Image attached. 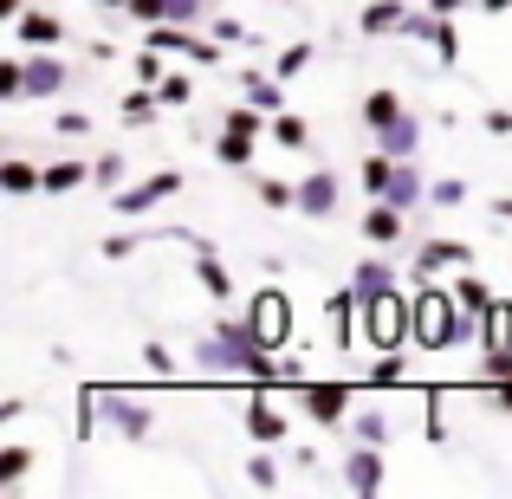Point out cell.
<instances>
[{
	"mask_svg": "<svg viewBox=\"0 0 512 499\" xmlns=\"http://www.w3.org/2000/svg\"><path fill=\"white\" fill-rule=\"evenodd\" d=\"M20 13H26V0H0V20H7V26L20 20Z\"/></svg>",
	"mask_w": 512,
	"mask_h": 499,
	"instance_id": "681fc988",
	"label": "cell"
},
{
	"mask_svg": "<svg viewBox=\"0 0 512 499\" xmlns=\"http://www.w3.org/2000/svg\"><path fill=\"white\" fill-rule=\"evenodd\" d=\"M402 221H409V214H402L396 201H376V208H363V240H370V247H396Z\"/></svg>",
	"mask_w": 512,
	"mask_h": 499,
	"instance_id": "9a60e30c",
	"label": "cell"
},
{
	"mask_svg": "<svg viewBox=\"0 0 512 499\" xmlns=\"http://www.w3.org/2000/svg\"><path fill=\"white\" fill-rule=\"evenodd\" d=\"M389 182H396V156H389V150L363 156V195H376V201H383V195H389Z\"/></svg>",
	"mask_w": 512,
	"mask_h": 499,
	"instance_id": "cb8c5ba5",
	"label": "cell"
},
{
	"mask_svg": "<svg viewBox=\"0 0 512 499\" xmlns=\"http://www.w3.org/2000/svg\"><path fill=\"white\" fill-rule=\"evenodd\" d=\"M253 188H260L266 208H299V182H279V175H253Z\"/></svg>",
	"mask_w": 512,
	"mask_h": 499,
	"instance_id": "f546056e",
	"label": "cell"
},
{
	"mask_svg": "<svg viewBox=\"0 0 512 499\" xmlns=\"http://www.w3.org/2000/svg\"><path fill=\"white\" fill-rule=\"evenodd\" d=\"M240 91H247V98L260 104L266 117L286 111V78H279V72H260V65H247V72H240Z\"/></svg>",
	"mask_w": 512,
	"mask_h": 499,
	"instance_id": "4fadbf2b",
	"label": "cell"
},
{
	"mask_svg": "<svg viewBox=\"0 0 512 499\" xmlns=\"http://www.w3.org/2000/svg\"><path fill=\"white\" fill-rule=\"evenodd\" d=\"M143 370H150V376H175V357L163 344H143Z\"/></svg>",
	"mask_w": 512,
	"mask_h": 499,
	"instance_id": "ab89813d",
	"label": "cell"
},
{
	"mask_svg": "<svg viewBox=\"0 0 512 499\" xmlns=\"http://www.w3.org/2000/svg\"><path fill=\"white\" fill-rule=\"evenodd\" d=\"M480 13H512V0H474Z\"/></svg>",
	"mask_w": 512,
	"mask_h": 499,
	"instance_id": "f907efd6",
	"label": "cell"
},
{
	"mask_svg": "<svg viewBox=\"0 0 512 499\" xmlns=\"http://www.w3.org/2000/svg\"><path fill=\"white\" fill-rule=\"evenodd\" d=\"M247 435H253V448H273V441L292 435V415H279L266 396H253L247 402Z\"/></svg>",
	"mask_w": 512,
	"mask_h": 499,
	"instance_id": "8fae6325",
	"label": "cell"
},
{
	"mask_svg": "<svg viewBox=\"0 0 512 499\" xmlns=\"http://www.w3.org/2000/svg\"><path fill=\"white\" fill-rule=\"evenodd\" d=\"M201 13H208V0H169V20L175 26H195Z\"/></svg>",
	"mask_w": 512,
	"mask_h": 499,
	"instance_id": "60d3db41",
	"label": "cell"
},
{
	"mask_svg": "<svg viewBox=\"0 0 512 499\" xmlns=\"http://www.w3.org/2000/svg\"><path fill=\"white\" fill-rule=\"evenodd\" d=\"M52 130H59V137H85L91 117H85V111H59V117H52Z\"/></svg>",
	"mask_w": 512,
	"mask_h": 499,
	"instance_id": "b9f144b4",
	"label": "cell"
},
{
	"mask_svg": "<svg viewBox=\"0 0 512 499\" xmlns=\"http://www.w3.org/2000/svg\"><path fill=\"white\" fill-rule=\"evenodd\" d=\"M163 78H169V72H163V52L143 46V52H137V85H163Z\"/></svg>",
	"mask_w": 512,
	"mask_h": 499,
	"instance_id": "d590c367",
	"label": "cell"
},
{
	"mask_svg": "<svg viewBox=\"0 0 512 499\" xmlns=\"http://www.w3.org/2000/svg\"><path fill=\"white\" fill-rule=\"evenodd\" d=\"M344 487L350 493H383V448H370V441H357L344 461Z\"/></svg>",
	"mask_w": 512,
	"mask_h": 499,
	"instance_id": "9c48e42d",
	"label": "cell"
},
{
	"mask_svg": "<svg viewBox=\"0 0 512 499\" xmlns=\"http://www.w3.org/2000/svg\"><path fill=\"white\" fill-rule=\"evenodd\" d=\"M208 33H214V39H227V46H234V39H247V26H240V20H227V13H221V20H214Z\"/></svg>",
	"mask_w": 512,
	"mask_h": 499,
	"instance_id": "f6af8a7d",
	"label": "cell"
},
{
	"mask_svg": "<svg viewBox=\"0 0 512 499\" xmlns=\"http://www.w3.org/2000/svg\"><path fill=\"white\" fill-rule=\"evenodd\" d=\"M214 156H221L227 169H253V156H260V137H247V130H221V137H214Z\"/></svg>",
	"mask_w": 512,
	"mask_h": 499,
	"instance_id": "e0dca14e",
	"label": "cell"
},
{
	"mask_svg": "<svg viewBox=\"0 0 512 499\" xmlns=\"http://www.w3.org/2000/svg\"><path fill=\"white\" fill-rule=\"evenodd\" d=\"M299 214H312V221L338 214V175H331V169H312L299 182Z\"/></svg>",
	"mask_w": 512,
	"mask_h": 499,
	"instance_id": "7c38bea8",
	"label": "cell"
},
{
	"mask_svg": "<svg viewBox=\"0 0 512 499\" xmlns=\"http://www.w3.org/2000/svg\"><path fill=\"white\" fill-rule=\"evenodd\" d=\"M195 279L214 292V299H234V279H227L221 260H214V247H195Z\"/></svg>",
	"mask_w": 512,
	"mask_h": 499,
	"instance_id": "7402d4cb",
	"label": "cell"
},
{
	"mask_svg": "<svg viewBox=\"0 0 512 499\" xmlns=\"http://www.w3.org/2000/svg\"><path fill=\"white\" fill-rule=\"evenodd\" d=\"M350 286H357V299H376V292H389V286H396V273H389L383 260H357Z\"/></svg>",
	"mask_w": 512,
	"mask_h": 499,
	"instance_id": "484cf974",
	"label": "cell"
},
{
	"mask_svg": "<svg viewBox=\"0 0 512 499\" xmlns=\"http://www.w3.org/2000/svg\"><path fill=\"white\" fill-rule=\"evenodd\" d=\"M461 7H467V0H428V13H441V20H454Z\"/></svg>",
	"mask_w": 512,
	"mask_h": 499,
	"instance_id": "7dc6e473",
	"label": "cell"
},
{
	"mask_svg": "<svg viewBox=\"0 0 512 499\" xmlns=\"http://www.w3.org/2000/svg\"><path fill=\"white\" fill-rule=\"evenodd\" d=\"M91 182V163H78V156H59V163H46V195H72V188Z\"/></svg>",
	"mask_w": 512,
	"mask_h": 499,
	"instance_id": "d6986e66",
	"label": "cell"
},
{
	"mask_svg": "<svg viewBox=\"0 0 512 499\" xmlns=\"http://www.w3.org/2000/svg\"><path fill=\"white\" fill-rule=\"evenodd\" d=\"M98 7H117V13H124V7H130V0H98Z\"/></svg>",
	"mask_w": 512,
	"mask_h": 499,
	"instance_id": "f5cc1de1",
	"label": "cell"
},
{
	"mask_svg": "<svg viewBox=\"0 0 512 499\" xmlns=\"http://www.w3.org/2000/svg\"><path fill=\"white\" fill-rule=\"evenodd\" d=\"M253 331H260L266 337V344H286V331H292V305H286V292H260V299H253Z\"/></svg>",
	"mask_w": 512,
	"mask_h": 499,
	"instance_id": "52a82bcc",
	"label": "cell"
},
{
	"mask_svg": "<svg viewBox=\"0 0 512 499\" xmlns=\"http://www.w3.org/2000/svg\"><path fill=\"white\" fill-rule=\"evenodd\" d=\"M467 260H474V247H467V240H422V247H415V279L448 273V266H467Z\"/></svg>",
	"mask_w": 512,
	"mask_h": 499,
	"instance_id": "30bf717a",
	"label": "cell"
},
{
	"mask_svg": "<svg viewBox=\"0 0 512 499\" xmlns=\"http://www.w3.org/2000/svg\"><path fill=\"white\" fill-rule=\"evenodd\" d=\"M117 111H124V124H150V117L163 111V91H156V85H137L124 104H117Z\"/></svg>",
	"mask_w": 512,
	"mask_h": 499,
	"instance_id": "4316f807",
	"label": "cell"
},
{
	"mask_svg": "<svg viewBox=\"0 0 512 499\" xmlns=\"http://www.w3.org/2000/svg\"><path fill=\"white\" fill-rule=\"evenodd\" d=\"M195 363H201V370H240V376H253L260 389L279 376L273 344L253 331V318H214V331L195 344Z\"/></svg>",
	"mask_w": 512,
	"mask_h": 499,
	"instance_id": "6da1fadb",
	"label": "cell"
},
{
	"mask_svg": "<svg viewBox=\"0 0 512 499\" xmlns=\"http://www.w3.org/2000/svg\"><path fill=\"white\" fill-rule=\"evenodd\" d=\"M0 188H7V195H33V188H46V169H33V163H20V156H7V163H0Z\"/></svg>",
	"mask_w": 512,
	"mask_h": 499,
	"instance_id": "603a6c76",
	"label": "cell"
},
{
	"mask_svg": "<svg viewBox=\"0 0 512 499\" xmlns=\"http://www.w3.org/2000/svg\"><path fill=\"white\" fill-rule=\"evenodd\" d=\"M370 383H402V357H396V350H383V357H376Z\"/></svg>",
	"mask_w": 512,
	"mask_h": 499,
	"instance_id": "ee69618b",
	"label": "cell"
},
{
	"mask_svg": "<svg viewBox=\"0 0 512 499\" xmlns=\"http://www.w3.org/2000/svg\"><path fill=\"white\" fill-rule=\"evenodd\" d=\"M130 20H137V26H156V20H169V0H130Z\"/></svg>",
	"mask_w": 512,
	"mask_h": 499,
	"instance_id": "74e56055",
	"label": "cell"
},
{
	"mask_svg": "<svg viewBox=\"0 0 512 499\" xmlns=\"http://www.w3.org/2000/svg\"><path fill=\"white\" fill-rule=\"evenodd\" d=\"M454 299H461V305H467V312H480V318H493V305H500V299H493V292H487V286H480V279H474V273H461V279H454Z\"/></svg>",
	"mask_w": 512,
	"mask_h": 499,
	"instance_id": "f1b7e54d",
	"label": "cell"
},
{
	"mask_svg": "<svg viewBox=\"0 0 512 499\" xmlns=\"http://www.w3.org/2000/svg\"><path fill=\"white\" fill-rule=\"evenodd\" d=\"M299 409L312 415V422H344L350 415V389L344 383H299Z\"/></svg>",
	"mask_w": 512,
	"mask_h": 499,
	"instance_id": "5b68a950",
	"label": "cell"
},
{
	"mask_svg": "<svg viewBox=\"0 0 512 499\" xmlns=\"http://www.w3.org/2000/svg\"><path fill=\"white\" fill-rule=\"evenodd\" d=\"M402 111H409V104H402L396 91H370V98H363V124H370V137H376V130H389Z\"/></svg>",
	"mask_w": 512,
	"mask_h": 499,
	"instance_id": "44dd1931",
	"label": "cell"
},
{
	"mask_svg": "<svg viewBox=\"0 0 512 499\" xmlns=\"http://www.w3.org/2000/svg\"><path fill=\"white\" fill-rule=\"evenodd\" d=\"M91 182H98L104 195H117V188H130V182H124V156H98V163H91Z\"/></svg>",
	"mask_w": 512,
	"mask_h": 499,
	"instance_id": "4dcf8cb0",
	"label": "cell"
},
{
	"mask_svg": "<svg viewBox=\"0 0 512 499\" xmlns=\"http://www.w3.org/2000/svg\"><path fill=\"white\" fill-rule=\"evenodd\" d=\"M422 195H428V182H422V169H415V156H409V163H396V182H389V195H383V201H396V208L409 214Z\"/></svg>",
	"mask_w": 512,
	"mask_h": 499,
	"instance_id": "ac0fdd59",
	"label": "cell"
},
{
	"mask_svg": "<svg viewBox=\"0 0 512 499\" xmlns=\"http://www.w3.org/2000/svg\"><path fill=\"white\" fill-rule=\"evenodd\" d=\"M247 480H253V487H260V493H273L279 487V461H273V454H253V461H247Z\"/></svg>",
	"mask_w": 512,
	"mask_h": 499,
	"instance_id": "836d02e7",
	"label": "cell"
},
{
	"mask_svg": "<svg viewBox=\"0 0 512 499\" xmlns=\"http://www.w3.org/2000/svg\"><path fill=\"white\" fill-rule=\"evenodd\" d=\"M428 201H435V208H461V201H467V182H435V188H428Z\"/></svg>",
	"mask_w": 512,
	"mask_h": 499,
	"instance_id": "f35d334b",
	"label": "cell"
},
{
	"mask_svg": "<svg viewBox=\"0 0 512 499\" xmlns=\"http://www.w3.org/2000/svg\"><path fill=\"white\" fill-rule=\"evenodd\" d=\"M409 13L415 7H402V0H370V7H363V33H402V26H409Z\"/></svg>",
	"mask_w": 512,
	"mask_h": 499,
	"instance_id": "2e32d148",
	"label": "cell"
},
{
	"mask_svg": "<svg viewBox=\"0 0 512 499\" xmlns=\"http://www.w3.org/2000/svg\"><path fill=\"white\" fill-rule=\"evenodd\" d=\"M26 52V46H20ZM65 91V65L52 59V46H39V52H26V104H46V98H59Z\"/></svg>",
	"mask_w": 512,
	"mask_h": 499,
	"instance_id": "277c9868",
	"label": "cell"
},
{
	"mask_svg": "<svg viewBox=\"0 0 512 499\" xmlns=\"http://www.w3.org/2000/svg\"><path fill=\"white\" fill-rule=\"evenodd\" d=\"M376 150H389L396 163H409V156L422 150V117H415V111H402L389 130H376Z\"/></svg>",
	"mask_w": 512,
	"mask_h": 499,
	"instance_id": "5bb4252c",
	"label": "cell"
},
{
	"mask_svg": "<svg viewBox=\"0 0 512 499\" xmlns=\"http://www.w3.org/2000/svg\"><path fill=\"white\" fill-rule=\"evenodd\" d=\"M156 91H163V104H188V98H195V78H188V72H169Z\"/></svg>",
	"mask_w": 512,
	"mask_h": 499,
	"instance_id": "8d00e7d4",
	"label": "cell"
},
{
	"mask_svg": "<svg viewBox=\"0 0 512 499\" xmlns=\"http://www.w3.org/2000/svg\"><path fill=\"white\" fill-rule=\"evenodd\" d=\"M357 305H363V299H357V286H344L338 299L325 305V312H331V325H338V344H344V350L357 344Z\"/></svg>",
	"mask_w": 512,
	"mask_h": 499,
	"instance_id": "ffe728a7",
	"label": "cell"
},
{
	"mask_svg": "<svg viewBox=\"0 0 512 499\" xmlns=\"http://www.w3.org/2000/svg\"><path fill=\"white\" fill-rule=\"evenodd\" d=\"M487 130H493V137H512V111H506V104H500V111H487Z\"/></svg>",
	"mask_w": 512,
	"mask_h": 499,
	"instance_id": "bcb514c9",
	"label": "cell"
},
{
	"mask_svg": "<svg viewBox=\"0 0 512 499\" xmlns=\"http://www.w3.org/2000/svg\"><path fill=\"white\" fill-rule=\"evenodd\" d=\"M0 104H26V52L0 59Z\"/></svg>",
	"mask_w": 512,
	"mask_h": 499,
	"instance_id": "d4e9b609",
	"label": "cell"
},
{
	"mask_svg": "<svg viewBox=\"0 0 512 499\" xmlns=\"http://www.w3.org/2000/svg\"><path fill=\"white\" fill-rule=\"evenodd\" d=\"M493 214H500V221H512V195H500V201H493Z\"/></svg>",
	"mask_w": 512,
	"mask_h": 499,
	"instance_id": "816d5d0a",
	"label": "cell"
},
{
	"mask_svg": "<svg viewBox=\"0 0 512 499\" xmlns=\"http://www.w3.org/2000/svg\"><path fill=\"white\" fill-rule=\"evenodd\" d=\"M59 39H65V20H59V13H46V7H26L20 20H13V46H26V52L59 46Z\"/></svg>",
	"mask_w": 512,
	"mask_h": 499,
	"instance_id": "8992f818",
	"label": "cell"
},
{
	"mask_svg": "<svg viewBox=\"0 0 512 499\" xmlns=\"http://www.w3.org/2000/svg\"><path fill=\"white\" fill-rule=\"evenodd\" d=\"M363 337H370L376 350H402L415 337V299H402V286L376 292V299H363Z\"/></svg>",
	"mask_w": 512,
	"mask_h": 499,
	"instance_id": "7a4b0ae2",
	"label": "cell"
},
{
	"mask_svg": "<svg viewBox=\"0 0 512 499\" xmlns=\"http://www.w3.org/2000/svg\"><path fill=\"white\" fill-rule=\"evenodd\" d=\"M305 65H312V46H305V39H299V46H286V52H279V59H273V72H279V78H299Z\"/></svg>",
	"mask_w": 512,
	"mask_h": 499,
	"instance_id": "e575fe53",
	"label": "cell"
},
{
	"mask_svg": "<svg viewBox=\"0 0 512 499\" xmlns=\"http://www.w3.org/2000/svg\"><path fill=\"white\" fill-rule=\"evenodd\" d=\"M26 467H33V448H0V487L26 480Z\"/></svg>",
	"mask_w": 512,
	"mask_h": 499,
	"instance_id": "d6a6232c",
	"label": "cell"
},
{
	"mask_svg": "<svg viewBox=\"0 0 512 499\" xmlns=\"http://www.w3.org/2000/svg\"><path fill=\"white\" fill-rule=\"evenodd\" d=\"M350 435L370 441V448H383L389 441V415H350Z\"/></svg>",
	"mask_w": 512,
	"mask_h": 499,
	"instance_id": "1f68e13d",
	"label": "cell"
},
{
	"mask_svg": "<svg viewBox=\"0 0 512 499\" xmlns=\"http://www.w3.org/2000/svg\"><path fill=\"white\" fill-rule=\"evenodd\" d=\"M137 247H143V234H111L104 240V260H130Z\"/></svg>",
	"mask_w": 512,
	"mask_h": 499,
	"instance_id": "7bdbcfd3",
	"label": "cell"
},
{
	"mask_svg": "<svg viewBox=\"0 0 512 499\" xmlns=\"http://www.w3.org/2000/svg\"><path fill=\"white\" fill-rule=\"evenodd\" d=\"M169 195H182V169H156L150 182H130V188H117V195H111V214L137 221V214H150L156 201H169Z\"/></svg>",
	"mask_w": 512,
	"mask_h": 499,
	"instance_id": "3957f363",
	"label": "cell"
},
{
	"mask_svg": "<svg viewBox=\"0 0 512 499\" xmlns=\"http://www.w3.org/2000/svg\"><path fill=\"white\" fill-rule=\"evenodd\" d=\"M91 402H98V409L111 415V428H117V435H130V441H143V435H150V409H143V402L117 396V389H104V396H91Z\"/></svg>",
	"mask_w": 512,
	"mask_h": 499,
	"instance_id": "ba28073f",
	"label": "cell"
},
{
	"mask_svg": "<svg viewBox=\"0 0 512 499\" xmlns=\"http://www.w3.org/2000/svg\"><path fill=\"white\" fill-rule=\"evenodd\" d=\"M493 402H500V409L512 415V376H506V383H493Z\"/></svg>",
	"mask_w": 512,
	"mask_h": 499,
	"instance_id": "c3c4849f",
	"label": "cell"
},
{
	"mask_svg": "<svg viewBox=\"0 0 512 499\" xmlns=\"http://www.w3.org/2000/svg\"><path fill=\"white\" fill-rule=\"evenodd\" d=\"M273 143H279V150H312V130H305V117L279 111V117H273Z\"/></svg>",
	"mask_w": 512,
	"mask_h": 499,
	"instance_id": "83f0119b",
	"label": "cell"
}]
</instances>
